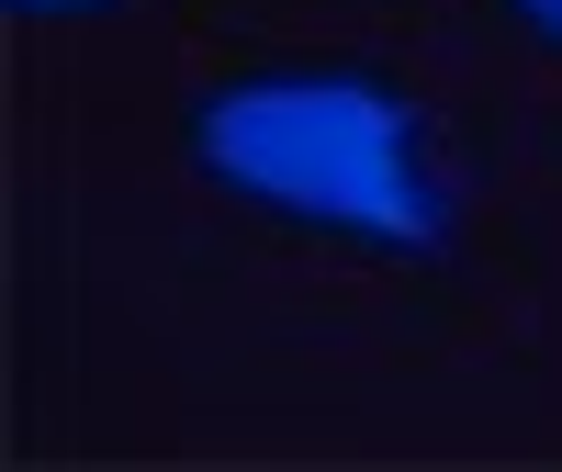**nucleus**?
<instances>
[{"label": "nucleus", "mask_w": 562, "mask_h": 472, "mask_svg": "<svg viewBox=\"0 0 562 472\" xmlns=\"http://www.w3.org/2000/svg\"><path fill=\"white\" fill-rule=\"evenodd\" d=\"M23 23H90V12H124V0H12Z\"/></svg>", "instance_id": "7ed1b4c3"}, {"label": "nucleus", "mask_w": 562, "mask_h": 472, "mask_svg": "<svg viewBox=\"0 0 562 472\" xmlns=\"http://www.w3.org/2000/svg\"><path fill=\"white\" fill-rule=\"evenodd\" d=\"M180 147L225 203L371 248V259H416L450 236L439 135L416 113V90L371 57H259L192 90Z\"/></svg>", "instance_id": "f257e3e1"}, {"label": "nucleus", "mask_w": 562, "mask_h": 472, "mask_svg": "<svg viewBox=\"0 0 562 472\" xmlns=\"http://www.w3.org/2000/svg\"><path fill=\"white\" fill-rule=\"evenodd\" d=\"M495 12L518 23V34L540 45V57H562V0H495Z\"/></svg>", "instance_id": "f03ea898"}]
</instances>
